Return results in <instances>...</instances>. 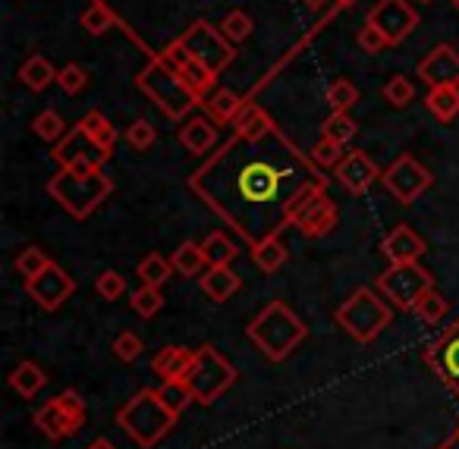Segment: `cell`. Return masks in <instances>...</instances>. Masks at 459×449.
<instances>
[{
	"instance_id": "obj_1",
	"label": "cell",
	"mask_w": 459,
	"mask_h": 449,
	"mask_svg": "<svg viewBox=\"0 0 459 449\" xmlns=\"http://www.w3.org/2000/svg\"><path fill=\"white\" fill-rule=\"evenodd\" d=\"M312 183L327 179L277 126L262 135L237 133V139L189 177V189L249 246L283 233L293 202Z\"/></svg>"
},
{
	"instance_id": "obj_2",
	"label": "cell",
	"mask_w": 459,
	"mask_h": 449,
	"mask_svg": "<svg viewBox=\"0 0 459 449\" xmlns=\"http://www.w3.org/2000/svg\"><path fill=\"white\" fill-rule=\"evenodd\" d=\"M246 336L268 361H287L308 336V327L287 302L277 298V302H268L252 317L249 327H246Z\"/></svg>"
},
{
	"instance_id": "obj_3",
	"label": "cell",
	"mask_w": 459,
	"mask_h": 449,
	"mask_svg": "<svg viewBox=\"0 0 459 449\" xmlns=\"http://www.w3.org/2000/svg\"><path fill=\"white\" fill-rule=\"evenodd\" d=\"M48 195L73 217V220H89L110 195H114V179L104 170H70L60 167L48 179Z\"/></svg>"
},
{
	"instance_id": "obj_4",
	"label": "cell",
	"mask_w": 459,
	"mask_h": 449,
	"mask_svg": "<svg viewBox=\"0 0 459 449\" xmlns=\"http://www.w3.org/2000/svg\"><path fill=\"white\" fill-rule=\"evenodd\" d=\"M177 421H179V415L167 409L160 393L152 390V386H145V390H139L135 396H129L126 402L117 409V424H120L142 449L158 446V443L177 427Z\"/></svg>"
},
{
	"instance_id": "obj_5",
	"label": "cell",
	"mask_w": 459,
	"mask_h": 449,
	"mask_svg": "<svg viewBox=\"0 0 459 449\" xmlns=\"http://www.w3.org/2000/svg\"><path fill=\"white\" fill-rule=\"evenodd\" d=\"M139 89L152 98L160 108V114L170 117V120H183L186 114L202 104V95L186 82V76L179 70H173L164 57H154L152 64L142 70L139 76Z\"/></svg>"
},
{
	"instance_id": "obj_6",
	"label": "cell",
	"mask_w": 459,
	"mask_h": 449,
	"mask_svg": "<svg viewBox=\"0 0 459 449\" xmlns=\"http://www.w3.org/2000/svg\"><path fill=\"white\" fill-rule=\"evenodd\" d=\"M333 321H337V327H343L346 336H352L356 342L368 346V342H375L377 336L390 327L394 311H390V302L377 289L359 286V289H352V296L333 311Z\"/></svg>"
},
{
	"instance_id": "obj_7",
	"label": "cell",
	"mask_w": 459,
	"mask_h": 449,
	"mask_svg": "<svg viewBox=\"0 0 459 449\" xmlns=\"http://www.w3.org/2000/svg\"><path fill=\"white\" fill-rule=\"evenodd\" d=\"M237 377H239L237 367L230 365L211 342H204L202 349H195V361H192L189 374H186V384L192 386L195 402L211 405L237 384Z\"/></svg>"
},
{
	"instance_id": "obj_8",
	"label": "cell",
	"mask_w": 459,
	"mask_h": 449,
	"mask_svg": "<svg viewBox=\"0 0 459 449\" xmlns=\"http://www.w3.org/2000/svg\"><path fill=\"white\" fill-rule=\"evenodd\" d=\"M85 399L76 390H64L54 399H48L39 411L32 415V424L48 436L51 443H64L70 436H76L85 427Z\"/></svg>"
},
{
	"instance_id": "obj_9",
	"label": "cell",
	"mask_w": 459,
	"mask_h": 449,
	"mask_svg": "<svg viewBox=\"0 0 459 449\" xmlns=\"http://www.w3.org/2000/svg\"><path fill=\"white\" fill-rule=\"evenodd\" d=\"M340 220V211L333 198L327 195V183H312L299 192L290 211V227L299 229L306 239H321L327 236Z\"/></svg>"
},
{
	"instance_id": "obj_10",
	"label": "cell",
	"mask_w": 459,
	"mask_h": 449,
	"mask_svg": "<svg viewBox=\"0 0 459 449\" xmlns=\"http://www.w3.org/2000/svg\"><path fill=\"white\" fill-rule=\"evenodd\" d=\"M428 289H434V277L419 261H412V264H390L377 277V292L400 311H412Z\"/></svg>"
},
{
	"instance_id": "obj_11",
	"label": "cell",
	"mask_w": 459,
	"mask_h": 449,
	"mask_svg": "<svg viewBox=\"0 0 459 449\" xmlns=\"http://www.w3.org/2000/svg\"><path fill=\"white\" fill-rule=\"evenodd\" d=\"M179 41H183V47L192 54L195 64L208 66V70L217 73V76H221V73L237 60V47H233V41L221 32V26H211V22H204V20L192 22V26L179 35Z\"/></svg>"
},
{
	"instance_id": "obj_12",
	"label": "cell",
	"mask_w": 459,
	"mask_h": 449,
	"mask_svg": "<svg viewBox=\"0 0 459 449\" xmlns=\"http://www.w3.org/2000/svg\"><path fill=\"white\" fill-rule=\"evenodd\" d=\"M381 183L400 204H415L434 186V177L428 167H421L419 160L412 158V154H400L394 164L384 167Z\"/></svg>"
},
{
	"instance_id": "obj_13",
	"label": "cell",
	"mask_w": 459,
	"mask_h": 449,
	"mask_svg": "<svg viewBox=\"0 0 459 449\" xmlns=\"http://www.w3.org/2000/svg\"><path fill=\"white\" fill-rule=\"evenodd\" d=\"M421 361H425L440 377V384L459 399V317L421 349Z\"/></svg>"
},
{
	"instance_id": "obj_14",
	"label": "cell",
	"mask_w": 459,
	"mask_h": 449,
	"mask_svg": "<svg viewBox=\"0 0 459 449\" xmlns=\"http://www.w3.org/2000/svg\"><path fill=\"white\" fill-rule=\"evenodd\" d=\"M110 154L114 151H104L101 145H95V142L89 139V133L76 123V129H70V133L54 145L51 158L57 160V167H70V170L89 173V170H101V167L110 160Z\"/></svg>"
},
{
	"instance_id": "obj_15",
	"label": "cell",
	"mask_w": 459,
	"mask_h": 449,
	"mask_svg": "<svg viewBox=\"0 0 459 449\" xmlns=\"http://www.w3.org/2000/svg\"><path fill=\"white\" fill-rule=\"evenodd\" d=\"M368 22L390 41V47H396L415 32L419 13L409 0H377L368 13Z\"/></svg>"
},
{
	"instance_id": "obj_16",
	"label": "cell",
	"mask_w": 459,
	"mask_h": 449,
	"mask_svg": "<svg viewBox=\"0 0 459 449\" xmlns=\"http://www.w3.org/2000/svg\"><path fill=\"white\" fill-rule=\"evenodd\" d=\"M26 292L41 311H57L76 292V277H70L64 267L51 261L39 277L26 280Z\"/></svg>"
},
{
	"instance_id": "obj_17",
	"label": "cell",
	"mask_w": 459,
	"mask_h": 449,
	"mask_svg": "<svg viewBox=\"0 0 459 449\" xmlns=\"http://www.w3.org/2000/svg\"><path fill=\"white\" fill-rule=\"evenodd\" d=\"M384 170H377V164L371 160L368 151H346V158L337 164L333 170V179L343 186L350 195H365L371 186L381 179Z\"/></svg>"
},
{
	"instance_id": "obj_18",
	"label": "cell",
	"mask_w": 459,
	"mask_h": 449,
	"mask_svg": "<svg viewBox=\"0 0 459 449\" xmlns=\"http://www.w3.org/2000/svg\"><path fill=\"white\" fill-rule=\"evenodd\" d=\"M419 79L428 89L437 85H459V54L450 45H437L419 60Z\"/></svg>"
},
{
	"instance_id": "obj_19",
	"label": "cell",
	"mask_w": 459,
	"mask_h": 449,
	"mask_svg": "<svg viewBox=\"0 0 459 449\" xmlns=\"http://www.w3.org/2000/svg\"><path fill=\"white\" fill-rule=\"evenodd\" d=\"M425 252H428L425 239H421L409 223H396L381 239V255L390 264H412V261H421Z\"/></svg>"
},
{
	"instance_id": "obj_20",
	"label": "cell",
	"mask_w": 459,
	"mask_h": 449,
	"mask_svg": "<svg viewBox=\"0 0 459 449\" xmlns=\"http://www.w3.org/2000/svg\"><path fill=\"white\" fill-rule=\"evenodd\" d=\"M198 283H202V292L211 302H227V298H233L239 292L243 277H239L233 267H208V271L198 277Z\"/></svg>"
},
{
	"instance_id": "obj_21",
	"label": "cell",
	"mask_w": 459,
	"mask_h": 449,
	"mask_svg": "<svg viewBox=\"0 0 459 449\" xmlns=\"http://www.w3.org/2000/svg\"><path fill=\"white\" fill-rule=\"evenodd\" d=\"M179 142L189 154H211V148L217 145V126L208 117H189L179 129Z\"/></svg>"
},
{
	"instance_id": "obj_22",
	"label": "cell",
	"mask_w": 459,
	"mask_h": 449,
	"mask_svg": "<svg viewBox=\"0 0 459 449\" xmlns=\"http://www.w3.org/2000/svg\"><path fill=\"white\" fill-rule=\"evenodd\" d=\"M202 104H204V117H208L214 126H233V120L239 117V110H243L246 101L237 95V91L214 89Z\"/></svg>"
},
{
	"instance_id": "obj_23",
	"label": "cell",
	"mask_w": 459,
	"mask_h": 449,
	"mask_svg": "<svg viewBox=\"0 0 459 449\" xmlns=\"http://www.w3.org/2000/svg\"><path fill=\"white\" fill-rule=\"evenodd\" d=\"M195 361V349H186V346H164L158 355H154L152 367L160 380H173V377H186Z\"/></svg>"
},
{
	"instance_id": "obj_24",
	"label": "cell",
	"mask_w": 459,
	"mask_h": 449,
	"mask_svg": "<svg viewBox=\"0 0 459 449\" xmlns=\"http://www.w3.org/2000/svg\"><path fill=\"white\" fill-rule=\"evenodd\" d=\"M7 380H10V386H13V390L20 393L22 399H35L48 386L45 367H41L39 361H32V358H22L20 365L10 371Z\"/></svg>"
},
{
	"instance_id": "obj_25",
	"label": "cell",
	"mask_w": 459,
	"mask_h": 449,
	"mask_svg": "<svg viewBox=\"0 0 459 449\" xmlns=\"http://www.w3.org/2000/svg\"><path fill=\"white\" fill-rule=\"evenodd\" d=\"M252 261H255V267L262 273H277V271H281V267L290 261V252H287V246H283L281 233L264 236V239L252 242Z\"/></svg>"
},
{
	"instance_id": "obj_26",
	"label": "cell",
	"mask_w": 459,
	"mask_h": 449,
	"mask_svg": "<svg viewBox=\"0 0 459 449\" xmlns=\"http://www.w3.org/2000/svg\"><path fill=\"white\" fill-rule=\"evenodd\" d=\"M425 108L434 120L453 123L459 117V85H437V89H428Z\"/></svg>"
},
{
	"instance_id": "obj_27",
	"label": "cell",
	"mask_w": 459,
	"mask_h": 449,
	"mask_svg": "<svg viewBox=\"0 0 459 449\" xmlns=\"http://www.w3.org/2000/svg\"><path fill=\"white\" fill-rule=\"evenodd\" d=\"M57 73L60 70H54L51 60L41 57V54H32V57L20 66V82L26 85L29 91H45L51 82H57Z\"/></svg>"
},
{
	"instance_id": "obj_28",
	"label": "cell",
	"mask_w": 459,
	"mask_h": 449,
	"mask_svg": "<svg viewBox=\"0 0 459 449\" xmlns=\"http://www.w3.org/2000/svg\"><path fill=\"white\" fill-rule=\"evenodd\" d=\"M170 264L179 277H202L204 267H208V258H204V248L198 242L186 239L177 252L170 255Z\"/></svg>"
},
{
	"instance_id": "obj_29",
	"label": "cell",
	"mask_w": 459,
	"mask_h": 449,
	"mask_svg": "<svg viewBox=\"0 0 459 449\" xmlns=\"http://www.w3.org/2000/svg\"><path fill=\"white\" fill-rule=\"evenodd\" d=\"M202 248H204V258H208V267H230L239 258V246L227 233H221V229H214L202 242Z\"/></svg>"
},
{
	"instance_id": "obj_30",
	"label": "cell",
	"mask_w": 459,
	"mask_h": 449,
	"mask_svg": "<svg viewBox=\"0 0 459 449\" xmlns=\"http://www.w3.org/2000/svg\"><path fill=\"white\" fill-rule=\"evenodd\" d=\"M79 126L89 133V139L95 142V145H101L104 151H114L117 145V126L108 120V117L101 114V110H89V114L79 120Z\"/></svg>"
},
{
	"instance_id": "obj_31",
	"label": "cell",
	"mask_w": 459,
	"mask_h": 449,
	"mask_svg": "<svg viewBox=\"0 0 459 449\" xmlns=\"http://www.w3.org/2000/svg\"><path fill=\"white\" fill-rule=\"evenodd\" d=\"M158 393H160V399H164L167 409L177 411V415H183V411L189 409L192 402H195V396H192V386L186 384V377L160 380Z\"/></svg>"
},
{
	"instance_id": "obj_32",
	"label": "cell",
	"mask_w": 459,
	"mask_h": 449,
	"mask_svg": "<svg viewBox=\"0 0 459 449\" xmlns=\"http://www.w3.org/2000/svg\"><path fill=\"white\" fill-rule=\"evenodd\" d=\"M135 273H139L142 283H148V286H164L167 280L173 277V264H170V258H164V255L152 252V255H145V258L139 261Z\"/></svg>"
},
{
	"instance_id": "obj_33",
	"label": "cell",
	"mask_w": 459,
	"mask_h": 449,
	"mask_svg": "<svg viewBox=\"0 0 459 449\" xmlns=\"http://www.w3.org/2000/svg\"><path fill=\"white\" fill-rule=\"evenodd\" d=\"M233 129H237L239 135H262V133H268V129H274V120H271L258 104H243L239 117L233 120Z\"/></svg>"
},
{
	"instance_id": "obj_34",
	"label": "cell",
	"mask_w": 459,
	"mask_h": 449,
	"mask_svg": "<svg viewBox=\"0 0 459 449\" xmlns=\"http://www.w3.org/2000/svg\"><path fill=\"white\" fill-rule=\"evenodd\" d=\"M327 108H331V114H350L352 108H356L359 101V89L350 82V79H333L331 85H327Z\"/></svg>"
},
{
	"instance_id": "obj_35",
	"label": "cell",
	"mask_w": 459,
	"mask_h": 449,
	"mask_svg": "<svg viewBox=\"0 0 459 449\" xmlns=\"http://www.w3.org/2000/svg\"><path fill=\"white\" fill-rule=\"evenodd\" d=\"M48 264H51V258H48L45 248H39V246L20 248V252H16V258H13V267H16V273L22 277V283H26V280H32V277H39Z\"/></svg>"
},
{
	"instance_id": "obj_36",
	"label": "cell",
	"mask_w": 459,
	"mask_h": 449,
	"mask_svg": "<svg viewBox=\"0 0 459 449\" xmlns=\"http://www.w3.org/2000/svg\"><path fill=\"white\" fill-rule=\"evenodd\" d=\"M129 305H133V311L139 317H145V321H152L154 315H158L160 308H164V292H160V286H148L142 283L139 289L129 296Z\"/></svg>"
},
{
	"instance_id": "obj_37",
	"label": "cell",
	"mask_w": 459,
	"mask_h": 449,
	"mask_svg": "<svg viewBox=\"0 0 459 449\" xmlns=\"http://www.w3.org/2000/svg\"><path fill=\"white\" fill-rule=\"evenodd\" d=\"M32 133L39 135V139L51 142V145H57V142L70 133V126H66V120L57 114V110H41V114L32 120Z\"/></svg>"
},
{
	"instance_id": "obj_38",
	"label": "cell",
	"mask_w": 459,
	"mask_h": 449,
	"mask_svg": "<svg viewBox=\"0 0 459 449\" xmlns=\"http://www.w3.org/2000/svg\"><path fill=\"white\" fill-rule=\"evenodd\" d=\"M221 32L227 35L233 45H243V41H249L252 32H255V22H252V16L246 13V10H230L221 22Z\"/></svg>"
},
{
	"instance_id": "obj_39",
	"label": "cell",
	"mask_w": 459,
	"mask_h": 449,
	"mask_svg": "<svg viewBox=\"0 0 459 449\" xmlns=\"http://www.w3.org/2000/svg\"><path fill=\"white\" fill-rule=\"evenodd\" d=\"M79 26H82L89 35H108L110 29L117 26V16L110 13L108 7H104L101 0H95V4H91V7L85 10L82 16H79Z\"/></svg>"
},
{
	"instance_id": "obj_40",
	"label": "cell",
	"mask_w": 459,
	"mask_h": 449,
	"mask_svg": "<svg viewBox=\"0 0 459 449\" xmlns=\"http://www.w3.org/2000/svg\"><path fill=\"white\" fill-rule=\"evenodd\" d=\"M446 308H450V305H446V298L440 296L437 289H428L425 296L419 298V305H415L412 311H415V317H419L421 324H428V327H434V324L444 321Z\"/></svg>"
},
{
	"instance_id": "obj_41",
	"label": "cell",
	"mask_w": 459,
	"mask_h": 449,
	"mask_svg": "<svg viewBox=\"0 0 459 449\" xmlns=\"http://www.w3.org/2000/svg\"><path fill=\"white\" fill-rule=\"evenodd\" d=\"M359 133L356 120H352L350 114H331L325 123H321V139H331V142H340V145H346V142H352V135Z\"/></svg>"
},
{
	"instance_id": "obj_42",
	"label": "cell",
	"mask_w": 459,
	"mask_h": 449,
	"mask_svg": "<svg viewBox=\"0 0 459 449\" xmlns=\"http://www.w3.org/2000/svg\"><path fill=\"white\" fill-rule=\"evenodd\" d=\"M308 158L315 160V167H318V170H337V164L346 158V151H343V145H340V142L318 139L312 151H308Z\"/></svg>"
},
{
	"instance_id": "obj_43",
	"label": "cell",
	"mask_w": 459,
	"mask_h": 449,
	"mask_svg": "<svg viewBox=\"0 0 459 449\" xmlns=\"http://www.w3.org/2000/svg\"><path fill=\"white\" fill-rule=\"evenodd\" d=\"M384 101L390 108H409L415 101V85L406 76H390L387 85H384Z\"/></svg>"
},
{
	"instance_id": "obj_44",
	"label": "cell",
	"mask_w": 459,
	"mask_h": 449,
	"mask_svg": "<svg viewBox=\"0 0 459 449\" xmlns=\"http://www.w3.org/2000/svg\"><path fill=\"white\" fill-rule=\"evenodd\" d=\"M183 76H186V82H189L192 89H195L198 95H202V101L211 95V91L217 89V73H211L208 66L195 64V60H192V64L186 66V70H183Z\"/></svg>"
},
{
	"instance_id": "obj_45",
	"label": "cell",
	"mask_w": 459,
	"mask_h": 449,
	"mask_svg": "<svg viewBox=\"0 0 459 449\" xmlns=\"http://www.w3.org/2000/svg\"><path fill=\"white\" fill-rule=\"evenodd\" d=\"M95 292L104 298V302H117V298L126 296V277L117 271H104L101 277L95 280Z\"/></svg>"
},
{
	"instance_id": "obj_46",
	"label": "cell",
	"mask_w": 459,
	"mask_h": 449,
	"mask_svg": "<svg viewBox=\"0 0 459 449\" xmlns=\"http://www.w3.org/2000/svg\"><path fill=\"white\" fill-rule=\"evenodd\" d=\"M142 352H145V346H142L139 333H133V330H123V333H117V340H114V355H117V358L126 361V365H133Z\"/></svg>"
},
{
	"instance_id": "obj_47",
	"label": "cell",
	"mask_w": 459,
	"mask_h": 449,
	"mask_svg": "<svg viewBox=\"0 0 459 449\" xmlns=\"http://www.w3.org/2000/svg\"><path fill=\"white\" fill-rule=\"evenodd\" d=\"M154 142H158V133H154V126L148 120H135L133 126L126 129V145L133 148V151H148Z\"/></svg>"
},
{
	"instance_id": "obj_48",
	"label": "cell",
	"mask_w": 459,
	"mask_h": 449,
	"mask_svg": "<svg viewBox=\"0 0 459 449\" xmlns=\"http://www.w3.org/2000/svg\"><path fill=\"white\" fill-rule=\"evenodd\" d=\"M57 85L66 95H79V91H85V85H89V76H85V70L79 64H66L64 70L57 73Z\"/></svg>"
},
{
	"instance_id": "obj_49",
	"label": "cell",
	"mask_w": 459,
	"mask_h": 449,
	"mask_svg": "<svg viewBox=\"0 0 459 449\" xmlns=\"http://www.w3.org/2000/svg\"><path fill=\"white\" fill-rule=\"evenodd\" d=\"M356 45H359V51H365V54H381V51H387V47H390V41L384 39V35L377 32L368 20H365V26L359 29V35H356Z\"/></svg>"
},
{
	"instance_id": "obj_50",
	"label": "cell",
	"mask_w": 459,
	"mask_h": 449,
	"mask_svg": "<svg viewBox=\"0 0 459 449\" xmlns=\"http://www.w3.org/2000/svg\"><path fill=\"white\" fill-rule=\"evenodd\" d=\"M440 446H444V449H459V421H456V427L446 434V440L440 443Z\"/></svg>"
},
{
	"instance_id": "obj_51",
	"label": "cell",
	"mask_w": 459,
	"mask_h": 449,
	"mask_svg": "<svg viewBox=\"0 0 459 449\" xmlns=\"http://www.w3.org/2000/svg\"><path fill=\"white\" fill-rule=\"evenodd\" d=\"M85 449H117V446H114V443H110V440H104V436H101V440L89 443V446H85Z\"/></svg>"
},
{
	"instance_id": "obj_52",
	"label": "cell",
	"mask_w": 459,
	"mask_h": 449,
	"mask_svg": "<svg viewBox=\"0 0 459 449\" xmlns=\"http://www.w3.org/2000/svg\"><path fill=\"white\" fill-rule=\"evenodd\" d=\"M302 4H306V7H312V10H318V7H325L327 0H302Z\"/></svg>"
},
{
	"instance_id": "obj_53",
	"label": "cell",
	"mask_w": 459,
	"mask_h": 449,
	"mask_svg": "<svg viewBox=\"0 0 459 449\" xmlns=\"http://www.w3.org/2000/svg\"><path fill=\"white\" fill-rule=\"evenodd\" d=\"M337 7H350V4H356V0H333Z\"/></svg>"
},
{
	"instance_id": "obj_54",
	"label": "cell",
	"mask_w": 459,
	"mask_h": 449,
	"mask_svg": "<svg viewBox=\"0 0 459 449\" xmlns=\"http://www.w3.org/2000/svg\"><path fill=\"white\" fill-rule=\"evenodd\" d=\"M450 4H453V7H456V10H459V0H450Z\"/></svg>"
},
{
	"instance_id": "obj_55",
	"label": "cell",
	"mask_w": 459,
	"mask_h": 449,
	"mask_svg": "<svg viewBox=\"0 0 459 449\" xmlns=\"http://www.w3.org/2000/svg\"><path fill=\"white\" fill-rule=\"evenodd\" d=\"M421 4H431V0H421Z\"/></svg>"
},
{
	"instance_id": "obj_56",
	"label": "cell",
	"mask_w": 459,
	"mask_h": 449,
	"mask_svg": "<svg viewBox=\"0 0 459 449\" xmlns=\"http://www.w3.org/2000/svg\"><path fill=\"white\" fill-rule=\"evenodd\" d=\"M437 449H444V446H437Z\"/></svg>"
}]
</instances>
